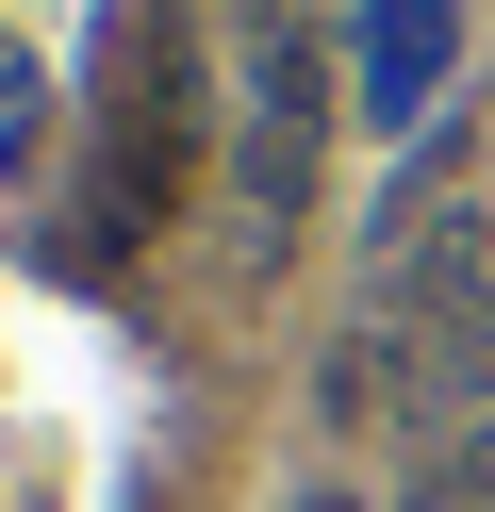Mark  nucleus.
Instances as JSON below:
<instances>
[{"mask_svg": "<svg viewBox=\"0 0 495 512\" xmlns=\"http://www.w3.org/2000/svg\"><path fill=\"white\" fill-rule=\"evenodd\" d=\"M314 133H330L314 34H264V50H248V215H264V232L314 199Z\"/></svg>", "mask_w": 495, "mask_h": 512, "instance_id": "nucleus-2", "label": "nucleus"}, {"mask_svg": "<svg viewBox=\"0 0 495 512\" xmlns=\"http://www.w3.org/2000/svg\"><path fill=\"white\" fill-rule=\"evenodd\" d=\"M297 512H363V496H297Z\"/></svg>", "mask_w": 495, "mask_h": 512, "instance_id": "nucleus-4", "label": "nucleus"}, {"mask_svg": "<svg viewBox=\"0 0 495 512\" xmlns=\"http://www.w3.org/2000/svg\"><path fill=\"white\" fill-rule=\"evenodd\" d=\"M182 149H198V50L165 0H132L116 50H99V166H83V265H132L182 199Z\"/></svg>", "mask_w": 495, "mask_h": 512, "instance_id": "nucleus-1", "label": "nucleus"}, {"mask_svg": "<svg viewBox=\"0 0 495 512\" xmlns=\"http://www.w3.org/2000/svg\"><path fill=\"white\" fill-rule=\"evenodd\" d=\"M446 17H462V0H363V100H380V116H429V83H446Z\"/></svg>", "mask_w": 495, "mask_h": 512, "instance_id": "nucleus-3", "label": "nucleus"}]
</instances>
